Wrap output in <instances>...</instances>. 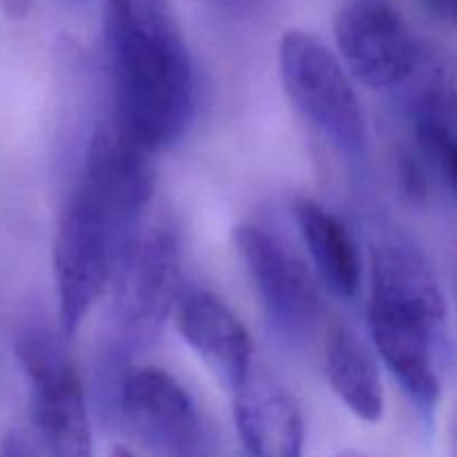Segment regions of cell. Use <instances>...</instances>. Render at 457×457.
Instances as JSON below:
<instances>
[{
	"label": "cell",
	"mask_w": 457,
	"mask_h": 457,
	"mask_svg": "<svg viewBox=\"0 0 457 457\" xmlns=\"http://www.w3.org/2000/svg\"><path fill=\"white\" fill-rule=\"evenodd\" d=\"M114 125L145 152L186 134L192 116V61L168 0H107Z\"/></svg>",
	"instance_id": "obj_1"
},
{
	"label": "cell",
	"mask_w": 457,
	"mask_h": 457,
	"mask_svg": "<svg viewBox=\"0 0 457 457\" xmlns=\"http://www.w3.org/2000/svg\"><path fill=\"white\" fill-rule=\"evenodd\" d=\"M279 76L290 103L348 156L366 152V116L337 56L308 31L279 40Z\"/></svg>",
	"instance_id": "obj_2"
},
{
	"label": "cell",
	"mask_w": 457,
	"mask_h": 457,
	"mask_svg": "<svg viewBox=\"0 0 457 457\" xmlns=\"http://www.w3.org/2000/svg\"><path fill=\"white\" fill-rule=\"evenodd\" d=\"M18 360L29 384L31 420L49 457H92L94 440L80 375L45 330L18 337Z\"/></svg>",
	"instance_id": "obj_3"
},
{
	"label": "cell",
	"mask_w": 457,
	"mask_h": 457,
	"mask_svg": "<svg viewBox=\"0 0 457 457\" xmlns=\"http://www.w3.org/2000/svg\"><path fill=\"white\" fill-rule=\"evenodd\" d=\"M116 397L120 427L152 457H217L195 400L168 370H128Z\"/></svg>",
	"instance_id": "obj_4"
},
{
	"label": "cell",
	"mask_w": 457,
	"mask_h": 457,
	"mask_svg": "<svg viewBox=\"0 0 457 457\" xmlns=\"http://www.w3.org/2000/svg\"><path fill=\"white\" fill-rule=\"evenodd\" d=\"M181 254L170 228H137L112 272L114 312L125 333L152 337L181 302Z\"/></svg>",
	"instance_id": "obj_5"
},
{
	"label": "cell",
	"mask_w": 457,
	"mask_h": 457,
	"mask_svg": "<svg viewBox=\"0 0 457 457\" xmlns=\"http://www.w3.org/2000/svg\"><path fill=\"white\" fill-rule=\"evenodd\" d=\"M125 239L76 196L67 201L54 239V281L62 335L79 333L85 317L103 297Z\"/></svg>",
	"instance_id": "obj_6"
},
{
	"label": "cell",
	"mask_w": 457,
	"mask_h": 457,
	"mask_svg": "<svg viewBox=\"0 0 457 457\" xmlns=\"http://www.w3.org/2000/svg\"><path fill=\"white\" fill-rule=\"evenodd\" d=\"M445 321L446 308L370 290V337L384 364L424 420L433 418L440 402L433 348L445 330Z\"/></svg>",
	"instance_id": "obj_7"
},
{
	"label": "cell",
	"mask_w": 457,
	"mask_h": 457,
	"mask_svg": "<svg viewBox=\"0 0 457 457\" xmlns=\"http://www.w3.org/2000/svg\"><path fill=\"white\" fill-rule=\"evenodd\" d=\"M335 38L348 74L370 89L404 87L431 49L388 0H346Z\"/></svg>",
	"instance_id": "obj_8"
},
{
	"label": "cell",
	"mask_w": 457,
	"mask_h": 457,
	"mask_svg": "<svg viewBox=\"0 0 457 457\" xmlns=\"http://www.w3.org/2000/svg\"><path fill=\"white\" fill-rule=\"evenodd\" d=\"M154 192L150 152L125 137L114 123L101 125L89 138L76 199L129 237L141 223Z\"/></svg>",
	"instance_id": "obj_9"
},
{
	"label": "cell",
	"mask_w": 457,
	"mask_h": 457,
	"mask_svg": "<svg viewBox=\"0 0 457 457\" xmlns=\"http://www.w3.org/2000/svg\"><path fill=\"white\" fill-rule=\"evenodd\" d=\"M235 245L254 281L272 324L286 335H302L321 317V295L311 268L266 228L244 223Z\"/></svg>",
	"instance_id": "obj_10"
},
{
	"label": "cell",
	"mask_w": 457,
	"mask_h": 457,
	"mask_svg": "<svg viewBox=\"0 0 457 457\" xmlns=\"http://www.w3.org/2000/svg\"><path fill=\"white\" fill-rule=\"evenodd\" d=\"M411 96L420 159L457 196V83L445 56L428 49L418 74L404 85Z\"/></svg>",
	"instance_id": "obj_11"
},
{
	"label": "cell",
	"mask_w": 457,
	"mask_h": 457,
	"mask_svg": "<svg viewBox=\"0 0 457 457\" xmlns=\"http://www.w3.org/2000/svg\"><path fill=\"white\" fill-rule=\"evenodd\" d=\"M177 328L187 346L232 391L253 370V339L232 308L210 290H192L177 306Z\"/></svg>",
	"instance_id": "obj_12"
},
{
	"label": "cell",
	"mask_w": 457,
	"mask_h": 457,
	"mask_svg": "<svg viewBox=\"0 0 457 457\" xmlns=\"http://www.w3.org/2000/svg\"><path fill=\"white\" fill-rule=\"evenodd\" d=\"M232 393L244 457H302L303 418L288 388L253 369Z\"/></svg>",
	"instance_id": "obj_13"
},
{
	"label": "cell",
	"mask_w": 457,
	"mask_h": 457,
	"mask_svg": "<svg viewBox=\"0 0 457 457\" xmlns=\"http://www.w3.org/2000/svg\"><path fill=\"white\" fill-rule=\"evenodd\" d=\"M293 214L326 286L344 299L355 297L361 286V257L351 230L337 214L308 196L295 199Z\"/></svg>",
	"instance_id": "obj_14"
},
{
	"label": "cell",
	"mask_w": 457,
	"mask_h": 457,
	"mask_svg": "<svg viewBox=\"0 0 457 457\" xmlns=\"http://www.w3.org/2000/svg\"><path fill=\"white\" fill-rule=\"evenodd\" d=\"M324 369L330 388L351 413L370 424L382 420L384 384L378 361L366 344L346 326H330L326 337Z\"/></svg>",
	"instance_id": "obj_15"
},
{
	"label": "cell",
	"mask_w": 457,
	"mask_h": 457,
	"mask_svg": "<svg viewBox=\"0 0 457 457\" xmlns=\"http://www.w3.org/2000/svg\"><path fill=\"white\" fill-rule=\"evenodd\" d=\"M0 3H3L4 13L9 18H16V21L18 18H25L31 7V0H0Z\"/></svg>",
	"instance_id": "obj_16"
},
{
	"label": "cell",
	"mask_w": 457,
	"mask_h": 457,
	"mask_svg": "<svg viewBox=\"0 0 457 457\" xmlns=\"http://www.w3.org/2000/svg\"><path fill=\"white\" fill-rule=\"evenodd\" d=\"M0 457H31V455L18 437H7V440L3 442V446H0Z\"/></svg>",
	"instance_id": "obj_17"
},
{
	"label": "cell",
	"mask_w": 457,
	"mask_h": 457,
	"mask_svg": "<svg viewBox=\"0 0 457 457\" xmlns=\"http://www.w3.org/2000/svg\"><path fill=\"white\" fill-rule=\"evenodd\" d=\"M428 7L442 16H455L457 18V0H427Z\"/></svg>",
	"instance_id": "obj_18"
},
{
	"label": "cell",
	"mask_w": 457,
	"mask_h": 457,
	"mask_svg": "<svg viewBox=\"0 0 457 457\" xmlns=\"http://www.w3.org/2000/svg\"><path fill=\"white\" fill-rule=\"evenodd\" d=\"M110 457H134V453H132V451L123 449V446H114V449H112Z\"/></svg>",
	"instance_id": "obj_19"
},
{
	"label": "cell",
	"mask_w": 457,
	"mask_h": 457,
	"mask_svg": "<svg viewBox=\"0 0 457 457\" xmlns=\"http://www.w3.org/2000/svg\"><path fill=\"white\" fill-rule=\"evenodd\" d=\"M65 4H70V7H83V4H87L89 0H62Z\"/></svg>",
	"instance_id": "obj_20"
},
{
	"label": "cell",
	"mask_w": 457,
	"mask_h": 457,
	"mask_svg": "<svg viewBox=\"0 0 457 457\" xmlns=\"http://www.w3.org/2000/svg\"><path fill=\"white\" fill-rule=\"evenodd\" d=\"M337 457H366V455L357 453V451H346V453H339Z\"/></svg>",
	"instance_id": "obj_21"
},
{
	"label": "cell",
	"mask_w": 457,
	"mask_h": 457,
	"mask_svg": "<svg viewBox=\"0 0 457 457\" xmlns=\"http://www.w3.org/2000/svg\"><path fill=\"white\" fill-rule=\"evenodd\" d=\"M455 449H457V420H455Z\"/></svg>",
	"instance_id": "obj_22"
}]
</instances>
